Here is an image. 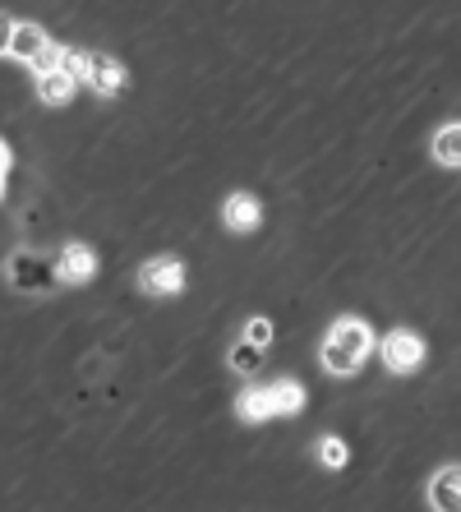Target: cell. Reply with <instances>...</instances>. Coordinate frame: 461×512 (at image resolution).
Returning <instances> with one entry per match:
<instances>
[{
  "instance_id": "16",
  "label": "cell",
  "mask_w": 461,
  "mask_h": 512,
  "mask_svg": "<svg viewBox=\"0 0 461 512\" xmlns=\"http://www.w3.org/2000/svg\"><path fill=\"white\" fill-rule=\"evenodd\" d=\"M60 60H65V47H56V42H51V47H47V51H42V56L33 60V70H37V74L60 70Z\"/></svg>"
},
{
  "instance_id": "14",
  "label": "cell",
  "mask_w": 461,
  "mask_h": 512,
  "mask_svg": "<svg viewBox=\"0 0 461 512\" xmlns=\"http://www.w3.org/2000/svg\"><path fill=\"white\" fill-rule=\"evenodd\" d=\"M319 457H323V466H332V471H342L346 462H351V448H346L342 439H319Z\"/></svg>"
},
{
  "instance_id": "12",
  "label": "cell",
  "mask_w": 461,
  "mask_h": 512,
  "mask_svg": "<svg viewBox=\"0 0 461 512\" xmlns=\"http://www.w3.org/2000/svg\"><path fill=\"white\" fill-rule=\"evenodd\" d=\"M434 157L443 167H461V125H448V130L434 134Z\"/></svg>"
},
{
  "instance_id": "5",
  "label": "cell",
  "mask_w": 461,
  "mask_h": 512,
  "mask_svg": "<svg viewBox=\"0 0 461 512\" xmlns=\"http://www.w3.org/2000/svg\"><path fill=\"white\" fill-rule=\"evenodd\" d=\"M139 286L148 296H180L185 291V263L171 259V254H157L139 268Z\"/></svg>"
},
{
  "instance_id": "7",
  "label": "cell",
  "mask_w": 461,
  "mask_h": 512,
  "mask_svg": "<svg viewBox=\"0 0 461 512\" xmlns=\"http://www.w3.org/2000/svg\"><path fill=\"white\" fill-rule=\"evenodd\" d=\"M222 222L245 236V231H254L263 222V203L254 199V194H231V199L222 203Z\"/></svg>"
},
{
  "instance_id": "6",
  "label": "cell",
  "mask_w": 461,
  "mask_h": 512,
  "mask_svg": "<svg viewBox=\"0 0 461 512\" xmlns=\"http://www.w3.org/2000/svg\"><path fill=\"white\" fill-rule=\"evenodd\" d=\"M383 360H388V370L392 374H411L415 365H420V360H425V342H420V337L415 333H388L383 337Z\"/></svg>"
},
{
  "instance_id": "9",
  "label": "cell",
  "mask_w": 461,
  "mask_h": 512,
  "mask_svg": "<svg viewBox=\"0 0 461 512\" xmlns=\"http://www.w3.org/2000/svg\"><path fill=\"white\" fill-rule=\"evenodd\" d=\"M429 503H434L438 512H461V466L438 471L434 485H429Z\"/></svg>"
},
{
  "instance_id": "8",
  "label": "cell",
  "mask_w": 461,
  "mask_h": 512,
  "mask_svg": "<svg viewBox=\"0 0 461 512\" xmlns=\"http://www.w3.org/2000/svg\"><path fill=\"white\" fill-rule=\"evenodd\" d=\"M56 273H60V282H88V277L97 273V254L88 250V245H65L60 250V259H56Z\"/></svg>"
},
{
  "instance_id": "10",
  "label": "cell",
  "mask_w": 461,
  "mask_h": 512,
  "mask_svg": "<svg viewBox=\"0 0 461 512\" xmlns=\"http://www.w3.org/2000/svg\"><path fill=\"white\" fill-rule=\"evenodd\" d=\"M51 47V37L42 33V28L37 24H19L14 28V42H10V56H19V60H28V65H33L37 56H42V51Z\"/></svg>"
},
{
  "instance_id": "3",
  "label": "cell",
  "mask_w": 461,
  "mask_h": 512,
  "mask_svg": "<svg viewBox=\"0 0 461 512\" xmlns=\"http://www.w3.org/2000/svg\"><path fill=\"white\" fill-rule=\"evenodd\" d=\"M300 406H305V388L291 379H277L268 388H249L236 402V411L240 420H272V416H296Z\"/></svg>"
},
{
  "instance_id": "11",
  "label": "cell",
  "mask_w": 461,
  "mask_h": 512,
  "mask_svg": "<svg viewBox=\"0 0 461 512\" xmlns=\"http://www.w3.org/2000/svg\"><path fill=\"white\" fill-rule=\"evenodd\" d=\"M74 93V74L65 70H47V74H37V97L47 102V107H65Z\"/></svg>"
},
{
  "instance_id": "13",
  "label": "cell",
  "mask_w": 461,
  "mask_h": 512,
  "mask_svg": "<svg viewBox=\"0 0 461 512\" xmlns=\"http://www.w3.org/2000/svg\"><path fill=\"white\" fill-rule=\"evenodd\" d=\"M263 365V346H254V342H236L231 346V370L236 374H254Z\"/></svg>"
},
{
  "instance_id": "4",
  "label": "cell",
  "mask_w": 461,
  "mask_h": 512,
  "mask_svg": "<svg viewBox=\"0 0 461 512\" xmlns=\"http://www.w3.org/2000/svg\"><path fill=\"white\" fill-rule=\"evenodd\" d=\"M56 259H42V254L24 250L10 259V286L14 291H24V296H42V291H51L56 286Z\"/></svg>"
},
{
  "instance_id": "18",
  "label": "cell",
  "mask_w": 461,
  "mask_h": 512,
  "mask_svg": "<svg viewBox=\"0 0 461 512\" xmlns=\"http://www.w3.org/2000/svg\"><path fill=\"white\" fill-rule=\"evenodd\" d=\"M5 167H10V148L0 143V176H5Z\"/></svg>"
},
{
  "instance_id": "15",
  "label": "cell",
  "mask_w": 461,
  "mask_h": 512,
  "mask_svg": "<svg viewBox=\"0 0 461 512\" xmlns=\"http://www.w3.org/2000/svg\"><path fill=\"white\" fill-rule=\"evenodd\" d=\"M245 342H254V346H263V351H268V346H272V323L268 319H249L245 323Z\"/></svg>"
},
{
  "instance_id": "2",
  "label": "cell",
  "mask_w": 461,
  "mask_h": 512,
  "mask_svg": "<svg viewBox=\"0 0 461 512\" xmlns=\"http://www.w3.org/2000/svg\"><path fill=\"white\" fill-rule=\"evenodd\" d=\"M60 70L74 74V79H83V84L97 88L102 97H120L125 88H130L125 65H120V60H111V56H102V51H65Z\"/></svg>"
},
{
  "instance_id": "17",
  "label": "cell",
  "mask_w": 461,
  "mask_h": 512,
  "mask_svg": "<svg viewBox=\"0 0 461 512\" xmlns=\"http://www.w3.org/2000/svg\"><path fill=\"white\" fill-rule=\"evenodd\" d=\"M14 28H19V19H10V14H0V56L10 51V42H14Z\"/></svg>"
},
{
  "instance_id": "1",
  "label": "cell",
  "mask_w": 461,
  "mask_h": 512,
  "mask_svg": "<svg viewBox=\"0 0 461 512\" xmlns=\"http://www.w3.org/2000/svg\"><path fill=\"white\" fill-rule=\"evenodd\" d=\"M369 351H374V333H369L360 319H342V323H332V333H328V342H323L319 360H323V370L328 374H355Z\"/></svg>"
}]
</instances>
